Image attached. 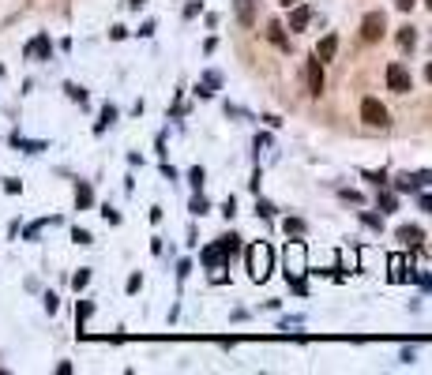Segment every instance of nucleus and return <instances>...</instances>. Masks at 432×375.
Instances as JSON below:
<instances>
[{"label":"nucleus","instance_id":"nucleus-1","mask_svg":"<svg viewBox=\"0 0 432 375\" xmlns=\"http://www.w3.org/2000/svg\"><path fill=\"white\" fill-rule=\"evenodd\" d=\"M308 270V252L301 241H290L286 244V278H293V289L305 293V282H301V274Z\"/></svg>","mask_w":432,"mask_h":375},{"label":"nucleus","instance_id":"nucleus-2","mask_svg":"<svg viewBox=\"0 0 432 375\" xmlns=\"http://www.w3.org/2000/svg\"><path fill=\"white\" fill-rule=\"evenodd\" d=\"M237 241H241V237H234V233H229V237H222L218 244H211V248H203V267L218 270V267H222V263H226V259H234V255H237V248H241V244H237Z\"/></svg>","mask_w":432,"mask_h":375},{"label":"nucleus","instance_id":"nucleus-3","mask_svg":"<svg viewBox=\"0 0 432 375\" xmlns=\"http://www.w3.org/2000/svg\"><path fill=\"white\" fill-rule=\"evenodd\" d=\"M271 259H275V252H271V244H252L248 248V270H252V278L255 282H267V274H271Z\"/></svg>","mask_w":432,"mask_h":375},{"label":"nucleus","instance_id":"nucleus-4","mask_svg":"<svg viewBox=\"0 0 432 375\" xmlns=\"http://www.w3.org/2000/svg\"><path fill=\"white\" fill-rule=\"evenodd\" d=\"M361 121L372 124V128H387V124H391V121H387V109H383L376 98H365V101H361Z\"/></svg>","mask_w":432,"mask_h":375},{"label":"nucleus","instance_id":"nucleus-5","mask_svg":"<svg viewBox=\"0 0 432 375\" xmlns=\"http://www.w3.org/2000/svg\"><path fill=\"white\" fill-rule=\"evenodd\" d=\"M383 30H387L383 12H369V15H365V23H361V38H365V42H380Z\"/></svg>","mask_w":432,"mask_h":375},{"label":"nucleus","instance_id":"nucleus-6","mask_svg":"<svg viewBox=\"0 0 432 375\" xmlns=\"http://www.w3.org/2000/svg\"><path fill=\"white\" fill-rule=\"evenodd\" d=\"M429 184H432V169H425V173H402V177L395 180L398 191H421V188H429Z\"/></svg>","mask_w":432,"mask_h":375},{"label":"nucleus","instance_id":"nucleus-7","mask_svg":"<svg viewBox=\"0 0 432 375\" xmlns=\"http://www.w3.org/2000/svg\"><path fill=\"white\" fill-rule=\"evenodd\" d=\"M387 86H391V90H395V94H406V90H410V86H413L410 71H406L402 64H391V68H387Z\"/></svg>","mask_w":432,"mask_h":375},{"label":"nucleus","instance_id":"nucleus-8","mask_svg":"<svg viewBox=\"0 0 432 375\" xmlns=\"http://www.w3.org/2000/svg\"><path fill=\"white\" fill-rule=\"evenodd\" d=\"M237 23L241 27H255V0H237Z\"/></svg>","mask_w":432,"mask_h":375},{"label":"nucleus","instance_id":"nucleus-9","mask_svg":"<svg viewBox=\"0 0 432 375\" xmlns=\"http://www.w3.org/2000/svg\"><path fill=\"white\" fill-rule=\"evenodd\" d=\"M334 49H339V34H327L323 42L316 45V60H319V64L331 60V57H334Z\"/></svg>","mask_w":432,"mask_h":375},{"label":"nucleus","instance_id":"nucleus-10","mask_svg":"<svg viewBox=\"0 0 432 375\" xmlns=\"http://www.w3.org/2000/svg\"><path fill=\"white\" fill-rule=\"evenodd\" d=\"M308 90H312V94L323 90V68H319V60H316V57L308 60Z\"/></svg>","mask_w":432,"mask_h":375},{"label":"nucleus","instance_id":"nucleus-11","mask_svg":"<svg viewBox=\"0 0 432 375\" xmlns=\"http://www.w3.org/2000/svg\"><path fill=\"white\" fill-rule=\"evenodd\" d=\"M308 23H312V8H305V4L293 8V15H290V30H305Z\"/></svg>","mask_w":432,"mask_h":375},{"label":"nucleus","instance_id":"nucleus-12","mask_svg":"<svg viewBox=\"0 0 432 375\" xmlns=\"http://www.w3.org/2000/svg\"><path fill=\"white\" fill-rule=\"evenodd\" d=\"M49 49H53V45H49V38H45V34H38L34 42L27 45V57H42V60H45V57H49Z\"/></svg>","mask_w":432,"mask_h":375},{"label":"nucleus","instance_id":"nucleus-13","mask_svg":"<svg viewBox=\"0 0 432 375\" xmlns=\"http://www.w3.org/2000/svg\"><path fill=\"white\" fill-rule=\"evenodd\" d=\"M282 23H267V38H271V42H275L278 45V49H290V42H286V34H282Z\"/></svg>","mask_w":432,"mask_h":375},{"label":"nucleus","instance_id":"nucleus-14","mask_svg":"<svg viewBox=\"0 0 432 375\" xmlns=\"http://www.w3.org/2000/svg\"><path fill=\"white\" fill-rule=\"evenodd\" d=\"M421 237H425V233H421L418 226H402V229H398V241L410 244V248H413V244H421Z\"/></svg>","mask_w":432,"mask_h":375},{"label":"nucleus","instance_id":"nucleus-15","mask_svg":"<svg viewBox=\"0 0 432 375\" xmlns=\"http://www.w3.org/2000/svg\"><path fill=\"white\" fill-rule=\"evenodd\" d=\"M391 278H395V282H402V278H406V259H402V255H391Z\"/></svg>","mask_w":432,"mask_h":375},{"label":"nucleus","instance_id":"nucleus-16","mask_svg":"<svg viewBox=\"0 0 432 375\" xmlns=\"http://www.w3.org/2000/svg\"><path fill=\"white\" fill-rule=\"evenodd\" d=\"M214 90H218V75L211 71V75H203V83H199V94H203V98H211Z\"/></svg>","mask_w":432,"mask_h":375},{"label":"nucleus","instance_id":"nucleus-17","mask_svg":"<svg viewBox=\"0 0 432 375\" xmlns=\"http://www.w3.org/2000/svg\"><path fill=\"white\" fill-rule=\"evenodd\" d=\"M76 203H79V210H87V206H91V188H87V184L76 188Z\"/></svg>","mask_w":432,"mask_h":375},{"label":"nucleus","instance_id":"nucleus-18","mask_svg":"<svg viewBox=\"0 0 432 375\" xmlns=\"http://www.w3.org/2000/svg\"><path fill=\"white\" fill-rule=\"evenodd\" d=\"M301 237V233H305V221H301V218H286V237Z\"/></svg>","mask_w":432,"mask_h":375},{"label":"nucleus","instance_id":"nucleus-19","mask_svg":"<svg viewBox=\"0 0 432 375\" xmlns=\"http://www.w3.org/2000/svg\"><path fill=\"white\" fill-rule=\"evenodd\" d=\"M413 42H418V34H413V27H402V34H398V45H402V49H410Z\"/></svg>","mask_w":432,"mask_h":375},{"label":"nucleus","instance_id":"nucleus-20","mask_svg":"<svg viewBox=\"0 0 432 375\" xmlns=\"http://www.w3.org/2000/svg\"><path fill=\"white\" fill-rule=\"evenodd\" d=\"M113 121H117V109H113V106H106V109H102V121H98V132H102L106 124H113Z\"/></svg>","mask_w":432,"mask_h":375},{"label":"nucleus","instance_id":"nucleus-21","mask_svg":"<svg viewBox=\"0 0 432 375\" xmlns=\"http://www.w3.org/2000/svg\"><path fill=\"white\" fill-rule=\"evenodd\" d=\"M87 282H91V270H79V274L76 278H71V285H76V289H83V285Z\"/></svg>","mask_w":432,"mask_h":375},{"label":"nucleus","instance_id":"nucleus-22","mask_svg":"<svg viewBox=\"0 0 432 375\" xmlns=\"http://www.w3.org/2000/svg\"><path fill=\"white\" fill-rule=\"evenodd\" d=\"M71 241H76V244H91V233H87V229H76V233H71Z\"/></svg>","mask_w":432,"mask_h":375},{"label":"nucleus","instance_id":"nucleus-23","mask_svg":"<svg viewBox=\"0 0 432 375\" xmlns=\"http://www.w3.org/2000/svg\"><path fill=\"white\" fill-rule=\"evenodd\" d=\"M188 177H192V184H196V188H203V169H199V165L188 173Z\"/></svg>","mask_w":432,"mask_h":375},{"label":"nucleus","instance_id":"nucleus-24","mask_svg":"<svg viewBox=\"0 0 432 375\" xmlns=\"http://www.w3.org/2000/svg\"><path fill=\"white\" fill-rule=\"evenodd\" d=\"M380 206L383 210H395V195H380Z\"/></svg>","mask_w":432,"mask_h":375},{"label":"nucleus","instance_id":"nucleus-25","mask_svg":"<svg viewBox=\"0 0 432 375\" xmlns=\"http://www.w3.org/2000/svg\"><path fill=\"white\" fill-rule=\"evenodd\" d=\"M255 210H260L263 218H271V214H275V206H271V203H263V199H260V206H255Z\"/></svg>","mask_w":432,"mask_h":375},{"label":"nucleus","instance_id":"nucleus-26","mask_svg":"<svg viewBox=\"0 0 432 375\" xmlns=\"http://www.w3.org/2000/svg\"><path fill=\"white\" fill-rule=\"evenodd\" d=\"M395 8H398V12H410V8H413V0H395Z\"/></svg>","mask_w":432,"mask_h":375},{"label":"nucleus","instance_id":"nucleus-27","mask_svg":"<svg viewBox=\"0 0 432 375\" xmlns=\"http://www.w3.org/2000/svg\"><path fill=\"white\" fill-rule=\"evenodd\" d=\"M421 210H432V195H421Z\"/></svg>","mask_w":432,"mask_h":375},{"label":"nucleus","instance_id":"nucleus-28","mask_svg":"<svg viewBox=\"0 0 432 375\" xmlns=\"http://www.w3.org/2000/svg\"><path fill=\"white\" fill-rule=\"evenodd\" d=\"M143 4H147V0H132V8H143Z\"/></svg>","mask_w":432,"mask_h":375},{"label":"nucleus","instance_id":"nucleus-29","mask_svg":"<svg viewBox=\"0 0 432 375\" xmlns=\"http://www.w3.org/2000/svg\"><path fill=\"white\" fill-rule=\"evenodd\" d=\"M282 4H286V8H290V4H301V0H282Z\"/></svg>","mask_w":432,"mask_h":375},{"label":"nucleus","instance_id":"nucleus-30","mask_svg":"<svg viewBox=\"0 0 432 375\" xmlns=\"http://www.w3.org/2000/svg\"><path fill=\"white\" fill-rule=\"evenodd\" d=\"M425 75H429V83H432V64H429V71H425Z\"/></svg>","mask_w":432,"mask_h":375},{"label":"nucleus","instance_id":"nucleus-31","mask_svg":"<svg viewBox=\"0 0 432 375\" xmlns=\"http://www.w3.org/2000/svg\"><path fill=\"white\" fill-rule=\"evenodd\" d=\"M429 8H432V0H429Z\"/></svg>","mask_w":432,"mask_h":375}]
</instances>
